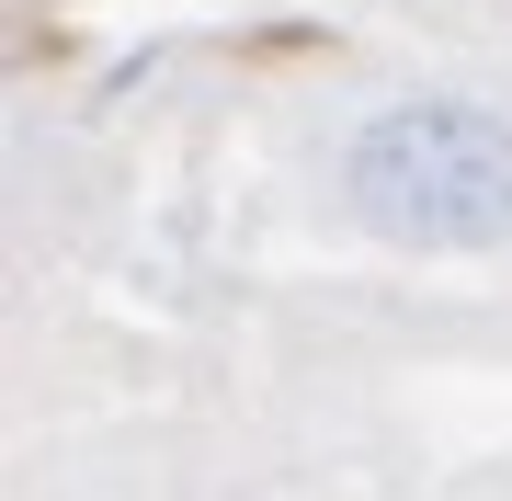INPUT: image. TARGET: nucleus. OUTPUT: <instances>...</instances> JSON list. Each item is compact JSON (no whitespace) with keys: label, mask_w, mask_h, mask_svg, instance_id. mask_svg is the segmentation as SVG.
I'll return each mask as SVG.
<instances>
[{"label":"nucleus","mask_w":512,"mask_h":501,"mask_svg":"<svg viewBox=\"0 0 512 501\" xmlns=\"http://www.w3.org/2000/svg\"><path fill=\"white\" fill-rule=\"evenodd\" d=\"M342 217L387 251H501L512 240V114L410 92L342 137Z\"/></svg>","instance_id":"nucleus-1"}]
</instances>
